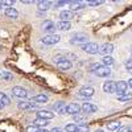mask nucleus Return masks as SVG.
I'll list each match as a JSON object with an SVG mask.
<instances>
[{
	"label": "nucleus",
	"instance_id": "1",
	"mask_svg": "<svg viewBox=\"0 0 132 132\" xmlns=\"http://www.w3.org/2000/svg\"><path fill=\"white\" fill-rule=\"evenodd\" d=\"M81 49L86 52L87 54H96L99 53V45L96 42H86L83 45H81Z\"/></svg>",
	"mask_w": 132,
	"mask_h": 132
},
{
	"label": "nucleus",
	"instance_id": "2",
	"mask_svg": "<svg viewBox=\"0 0 132 132\" xmlns=\"http://www.w3.org/2000/svg\"><path fill=\"white\" fill-rule=\"evenodd\" d=\"M56 60H57V68H58L60 70L66 71V70L71 69L73 63H71V61H70V60H68L66 57H62V56H61V57H57Z\"/></svg>",
	"mask_w": 132,
	"mask_h": 132
},
{
	"label": "nucleus",
	"instance_id": "3",
	"mask_svg": "<svg viewBox=\"0 0 132 132\" xmlns=\"http://www.w3.org/2000/svg\"><path fill=\"white\" fill-rule=\"evenodd\" d=\"M56 28H57V24L53 23L52 20H45V21L42 23V30L45 32L46 35H54Z\"/></svg>",
	"mask_w": 132,
	"mask_h": 132
},
{
	"label": "nucleus",
	"instance_id": "4",
	"mask_svg": "<svg viewBox=\"0 0 132 132\" xmlns=\"http://www.w3.org/2000/svg\"><path fill=\"white\" fill-rule=\"evenodd\" d=\"M89 40V37H87V35H85V33H74V35L71 36V40L70 42L71 44H86V42H89L87 41Z\"/></svg>",
	"mask_w": 132,
	"mask_h": 132
},
{
	"label": "nucleus",
	"instance_id": "5",
	"mask_svg": "<svg viewBox=\"0 0 132 132\" xmlns=\"http://www.w3.org/2000/svg\"><path fill=\"white\" fill-rule=\"evenodd\" d=\"M60 40H61V37L54 33V35H46L45 37H42L41 42L45 44V45H54V44H57Z\"/></svg>",
	"mask_w": 132,
	"mask_h": 132
},
{
	"label": "nucleus",
	"instance_id": "6",
	"mask_svg": "<svg viewBox=\"0 0 132 132\" xmlns=\"http://www.w3.org/2000/svg\"><path fill=\"white\" fill-rule=\"evenodd\" d=\"M112 52H114V45L111 42H106V44H103V45L99 46V54H102L103 57L110 56Z\"/></svg>",
	"mask_w": 132,
	"mask_h": 132
},
{
	"label": "nucleus",
	"instance_id": "7",
	"mask_svg": "<svg viewBox=\"0 0 132 132\" xmlns=\"http://www.w3.org/2000/svg\"><path fill=\"white\" fill-rule=\"evenodd\" d=\"M17 106L20 110H27V111H35L37 108V103L29 102V101H21V102H19Z\"/></svg>",
	"mask_w": 132,
	"mask_h": 132
},
{
	"label": "nucleus",
	"instance_id": "8",
	"mask_svg": "<svg viewBox=\"0 0 132 132\" xmlns=\"http://www.w3.org/2000/svg\"><path fill=\"white\" fill-rule=\"evenodd\" d=\"M94 93H95V90L93 89V87L86 86V87H82V89L79 90L78 96L79 98H83V99H89V98H91L94 95Z\"/></svg>",
	"mask_w": 132,
	"mask_h": 132
},
{
	"label": "nucleus",
	"instance_id": "9",
	"mask_svg": "<svg viewBox=\"0 0 132 132\" xmlns=\"http://www.w3.org/2000/svg\"><path fill=\"white\" fill-rule=\"evenodd\" d=\"M94 73H95L96 77H99V78H107V77H110V74H111V70H110V68H107V66L101 65Z\"/></svg>",
	"mask_w": 132,
	"mask_h": 132
},
{
	"label": "nucleus",
	"instance_id": "10",
	"mask_svg": "<svg viewBox=\"0 0 132 132\" xmlns=\"http://www.w3.org/2000/svg\"><path fill=\"white\" fill-rule=\"evenodd\" d=\"M66 108H68V104H66L65 102H62V101L56 102V103L52 106L53 111H56L57 114H61V115H65L66 114Z\"/></svg>",
	"mask_w": 132,
	"mask_h": 132
},
{
	"label": "nucleus",
	"instance_id": "11",
	"mask_svg": "<svg viewBox=\"0 0 132 132\" xmlns=\"http://www.w3.org/2000/svg\"><path fill=\"white\" fill-rule=\"evenodd\" d=\"M103 91L107 94H114L116 93V82L115 81H107L103 83Z\"/></svg>",
	"mask_w": 132,
	"mask_h": 132
},
{
	"label": "nucleus",
	"instance_id": "12",
	"mask_svg": "<svg viewBox=\"0 0 132 132\" xmlns=\"http://www.w3.org/2000/svg\"><path fill=\"white\" fill-rule=\"evenodd\" d=\"M81 111H83V114H94V112L98 111V107L93 103L87 102V103H83L81 106Z\"/></svg>",
	"mask_w": 132,
	"mask_h": 132
},
{
	"label": "nucleus",
	"instance_id": "13",
	"mask_svg": "<svg viewBox=\"0 0 132 132\" xmlns=\"http://www.w3.org/2000/svg\"><path fill=\"white\" fill-rule=\"evenodd\" d=\"M127 90H128V83H127L126 81H119V82H116V94H118V96L126 94Z\"/></svg>",
	"mask_w": 132,
	"mask_h": 132
},
{
	"label": "nucleus",
	"instance_id": "14",
	"mask_svg": "<svg viewBox=\"0 0 132 132\" xmlns=\"http://www.w3.org/2000/svg\"><path fill=\"white\" fill-rule=\"evenodd\" d=\"M81 112V106L78 103H69L68 104V108H66V114H69V115H77V114H79Z\"/></svg>",
	"mask_w": 132,
	"mask_h": 132
},
{
	"label": "nucleus",
	"instance_id": "15",
	"mask_svg": "<svg viewBox=\"0 0 132 132\" xmlns=\"http://www.w3.org/2000/svg\"><path fill=\"white\" fill-rule=\"evenodd\" d=\"M12 94H13V96H17V98H27L28 96L27 90L21 86H15L12 89Z\"/></svg>",
	"mask_w": 132,
	"mask_h": 132
},
{
	"label": "nucleus",
	"instance_id": "16",
	"mask_svg": "<svg viewBox=\"0 0 132 132\" xmlns=\"http://www.w3.org/2000/svg\"><path fill=\"white\" fill-rule=\"evenodd\" d=\"M37 118L40 119H45V120H50L54 118V114L49 110H38L37 111Z\"/></svg>",
	"mask_w": 132,
	"mask_h": 132
},
{
	"label": "nucleus",
	"instance_id": "17",
	"mask_svg": "<svg viewBox=\"0 0 132 132\" xmlns=\"http://www.w3.org/2000/svg\"><path fill=\"white\" fill-rule=\"evenodd\" d=\"M73 17H74V12H73V11H70V9L61 11V13H60L61 21H70Z\"/></svg>",
	"mask_w": 132,
	"mask_h": 132
},
{
	"label": "nucleus",
	"instance_id": "18",
	"mask_svg": "<svg viewBox=\"0 0 132 132\" xmlns=\"http://www.w3.org/2000/svg\"><path fill=\"white\" fill-rule=\"evenodd\" d=\"M4 13H5V16H7V17H9V19H17V17H19V12H17V9H16V8H13V7L5 8Z\"/></svg>",
	"mask_w": 132,
	"mask_h": 132
},
{
	"label": "nucleus",
	"instance_id": "19",
	"mask_svg": "<svg viewBox=\"0 0 132 132\" xmlns=\"http://www.w3.org/2000/svg\"><path fill=\"white\" fill-rule=\"evenodd\" d=\"M52 2H49V0H40V2H37V8L40 11H48L50 7H52Z\"/></svg>",
	"mask_w": 132,
	"mask_h": 132
},
{
	"label": "nucleus",
	"instance_id": "20",
	"mask_svg": "<svg viewBox=\"0 0 132 132\" xmlns=\"http://www.w3.org/2000/svg\"><path fill=\"white\" fill-rule=\"evenodd\" d=\"M85 7H86V3H83V2H70V11H73V12L83 9Z\"/></svg>",
	"mask_w": 132,
	"mask_h": 132
},
{
	"label": "nucleus",
	"instance_id": "21",
	"mask_svg": "<svg viewBox=\"0 0 132 132\" xmlns=\"http://www.w3.org/2000/svg\"><path fill=\"white\" fill-rule=\"evenodd\" d=\"M49 101V96L46 94H38L36 96H33V102H36L37 104L38 103H46Z\"/></svg>",
	"mask_w": 132,
	"mask_h": 132
},
{
	"label": "nucleus",
	"instance_id": "22",
	"mask_svg": "<svg viewBox=\"0 0 132 132\" xmlns=\"http://www.w3.org/2000/svg\"><path fill=\"white\" fill-rule=\"evenodd\" d=\"M57 28L60 30H69L71 28V23H70V21H58V23H57Z\"/></svg>",
	"mask_w": 132,
	"mask_h": 132
},
{
	"label": "nucleus",
	"instance_id": "23",
	"mask_svg": "<svg viewBox=\"0 0 132 132\" xmlns=\"http://www.w3.org/2000/svg\"><path fill=\"white\" fill-rule=\"evenodd\" d=\"M106 127H107L108 131H119L122 128V123L120 122H111V123L106 124Z\"/></svg>",
	"mask_w": 132,
	"mask_h": 132
},
{
	"label": "nucleus",
	"instance_id": "24",
	"mask_svg": "<svg viewBox=\"0 0 132 132\" xmlns=\"http://www.w3.org/2000/svg\"><path fill=\"white\" fill-rule=\"evenodd\" d=\"M112 63H114V58H112L111 56H106V57L102 58V65H103V66H107V68H110Z\"/></svg>",
	"mask_w": 132,
	"mask_h": 132
},
{
	"label": "nucleus",
	"instance_id": "25",
	"mask_svg": "<svg viewBox=\"0 0 132 132\" xmlns=\"http://www.w3.org/2000/svg\"><path fill=\"white\" fill-rule=\"evenodd\" d=\"M35 126H37L38 128L40 127H45V126H48L49 124V120H45V119H40V118H37L36 120H35V123H33Z\"/></svg>",
	"mask_w": 132,
	"mask_h": 132
},
{
	"label": "nucleus",
	"instance_id": "26",
	"mask_svg": "<svg viewBox=\"0 0 132 132\" xmlns=\"http://www.w3.org/2000/svg\"><path fill=\"white\" fill-rule=\"evenodd\" d=\"M118 99H119L120 102H129L131 99H132V93H126V94H123V95L118 96Z\"/></svg>",
	"mask_w": 132,
	"mask_h": 132
},
{
	"label": "nucleus",
	"instance_id": "27",
	"mask_svg": "<svg viewBox=\"0 0 132 132\" xmlns=\"http://www.w3.org/2000/svg\"><path fill=\"white\" fill-rule=\"evenodd\" d=\"M0 75H2V78L5 79V81H12L13 79V75L11 74L9 71H7V70H3L2 73H0Z\"/></svg>",
	"mask_w": 132,
	"mask_h": 132
},
{
	"label": "nucleus",
	"instance_id": "28",
	"mask_svg": "<svg viewBox=\"0 0 132 132\" xmlns=\"http://www.w3.org/2000/svg\"><path fill=\"white\" fill-rule=\"evenodd\" d=\"M0 102H2L4 106H8L9 103H11V101H9V98L4 94V93H0Z\"/></svg>",
	"mask_w": 132,
	"mask_h": 132
},
{
	"label": "nucleus",
	"instance_id": "29",
	"mask_svg": "<svg viewBox=\"0 0 132 132\" xmlns=\"http://www.w3.org/2000/svg\"><path fill=\"white\" fill-rule=\"evenodd\" d=\"M77 132H90V127L86 124H78L77 126Z\"/></svg>",
	"mask_w": 132,
	"mask_h": 132
},
{
	"label": "nucleus",
	"instance_id": "30",
	"mask_svg": "<svg viewBox=\"0 0 132 132\" xmlns=\"http://www.w3.org/2000/svg\"><path fill=\"white\" fill-rule=\"evenodd\" d=\"M86 119V115H81V114H77L74 115V120L77 122V124H82V122Z\"/></svg>",
	"mask_w": 132,
	"mask_h": 132
},
{
	"label": "nucleus",
	"instance_id": "31",
	"mask_svg": "<svg viewBox=\"0 0 132 132\" xmlns=\"http://www.w3.org/2000/svg\"><path fill=\"white\" fill-rule=\"evenodd\" d=\"M65 131L66 132H77V124H66L65 127Z\"/></svg>",
	"mask_w": 132,
	"mask_h": 132
},
{
	"label": "nucleus",
	"instance_id": "32",
	"mask_svg": "<svg viewBox=\"0 0 132 132\" xmlns=\"http://www.w3.org/2000/svg\"><path fill=\"white\" fill-rule=\"evenodd\" d=\"M66 4H70V2H66V0H60V2H56L54 3V8H60V7H63Z\"/></svg>",
	"mask_w": 132,
	"mask_h": 132
},
{
	"label": "nucleus",
	"instance_id": "33",
	"mask_svg": "<svg viewBox=\"0 0 132 132\" xmlns=\"http://www.w3.org/2000/svg\"><path fill=\"white\" fill-rule=\"evenodd\" d=\"M40 128L37 127V126H35V124H32V126H28L27 127V132H37Z\"/></svg>",
	"mask_w": 132,
	"mask_h": 132
},
{
	"label": "nucleus",
	"instance_id": "34",
	"mask_svg": "<svg viewBox=\"0 0 132 132\" xmlns=\"http://www.w3.org/2000/svg\"><path fill=\"white\" fill-rule=\"evenodd\" d=\"M104 2L103 0H98V2H87V5H93V7H96V5H101L103 4Z\"/></svg>",
	"mask_w": 132,
	"mask_h": 132
},
{
	"label": "nucleus",
	"instance_id": "35",
	"mask_svg": "<svg viewBox=\"0 0 132 132\" xmlns=\"http://www.w3.org/2000/svg\"><path fill=\"white\" fill-rule=\"evenodd\" d=\"M126 69L127 70H132V58L126 61Z\"/></svg>",
	"mask_w": 132,
	"mask_h": 132
},
{
	"label": "nucleus",
	"instance_id": "36",
	"mask_svg": "<svg viewBox=\"0 0 132 132\" xmlns=\"http://www.w3.org/2000/svg\"><path fill=\"white\" fill-rule=\"evenodd\" d=\"M99 66H101V63H94V65L91 66L90 69H91V71H95V70H96V69L99 68Z\"/></svg>",
	"mask_w": 132,
	"mask_h": 132
},
{
	"label": "nucleus",
	"instance_id": "37",
	"mask_svg": "<svg viewBox=\"0 0 132 132\" xmlns=\"http://www.w3.org/2000/svg\"><path fill=\"white\" fill-rule=\"evenodd\" d=\"M52 132H63L61 128H58V127H56V128H53V131Z\"/></svg>",
	"mask_w": 132,
	"mask_h": 132
},
{
	"label": "nucleus",
	"instance_id": "38",
	"mask_svg": "<svg viewBox=\"0 0 132 132\" xmlns=\"http://www.w3.org/2000/svg\"><path fill=\"white\" fill-rule=\"evenodd\" d=\"M127 83H128V87H131V89H132V78H129V81Z\"/></svg>",
	"mask_w": 132,
	"mask_h": 132
},
{
	"label": "nucleus",
	"instance_id": "39",
	"mask_svg": "<svg viewBox=\"0 0 132 132\" xmlns=\"http://www.w3.org/2000/svg\"><path fill=\"white\" fill-rule=\"evenodd\" d=\"M37 132H49L48 129H45V128H41V129H38Z\"/></svg>",
	"mask_w": 132,
	"mask_h": 132
},
{
	"label": "nucleus",
	"instance_id": "40",
	"mask_svg": "<svg viewBox=\"0 0 132 132\" xmlns=\"http://www.w3.org/2000/svg\"><path fill=\"white\" fill-rule=\"evenodd\" d=\"M33 2H29V0H25V2H23V4H32Z\"/></svg>",
	"mask_w": 132,
	"mask_h": 132
},
{
	"label": "nucleus",
	"instance_id": "41",
	"mask_svg": "<svg viewBox=\"0 0 132 132\" xmlns=\"http://www.w3.org/2000/svg\"><path fill=\"white\" fill-rule=\"evenodd\" d=\"M3 7H4V4H3V2H0V9H2Z\"/></svg>",
	"mask_w": 132,
	"mask_h": 132
},
{
	"label": "nucleus",
	"instance_id": "42",
	"mask_svg": "<svg viewBox=\"0 0 132 132\" xmlns=\"http://www.w3.org/2000/svg\"><path fill=\"white\" fill-rule=\"evenodd\" d=\"M3 107H4V104H3V103H2V102H0V110H2V108H3Z\"/></svg>",
	"mask_w": 132,
	"mask_h": 132
},
{
	"label": "nucleus",
	"instance_id": "43",
	"mask_svg": "<svg viewBox=\"0 0 132 132\" xmlns=\"http://www.w3.org/2000/svg\"><path fill=\"white\" fill-rule=\"evenodd\" d=\"M94 132H103V129H96V131H94Z\"/></svg>",
	"mask_w": 132,
	"mask_h": 132
},
{
	"label": "nucleus",
	"instance_id": "44",
	"mask_svg": "<svg viewBox=\"0 0 132 132\" xmlns=\"http://www.w3.org/2000/svg\"><path fill=\"white\" fill-rule=\"evenodd\" d=\"M0 50H2V46H0Z\"/></svg>",
	"mask_w": 132,
	"mask_h": 132
},
{
	"label": "nucleus",
	"instance_id": "45",
	"mask_svg": "<svg viewBox=\"0 0 132 132\" xmlns=\"http://www.w3.org/2000/svg\"><path fill=\"white\" fill-rule=\"evenodd\" d=\"M126 132H129V131H126Z\"/></svg>",
	"mask_w": 132,
	"mask_h": 132
}]
</instances>
